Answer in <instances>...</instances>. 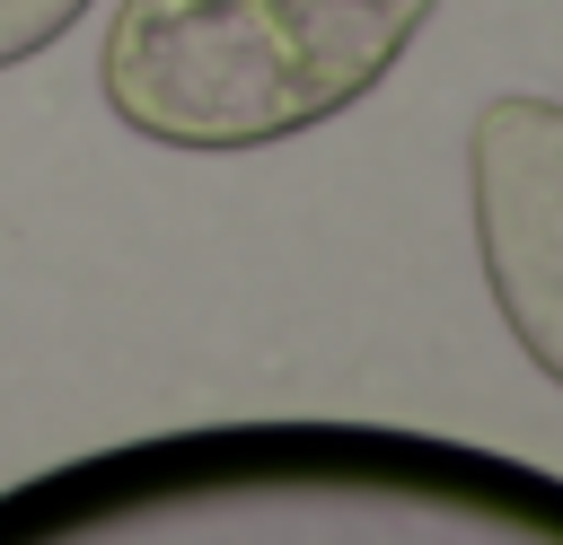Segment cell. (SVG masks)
<instances>
[{
	"label": "cell",
	"instance_id": "6da1fadb",
	"mask_svg": "<svg viewBox=\"0 0 563 545\" xmlns=\"http://www.w3.org/2000/svg\"><path fill=\"white\" fill-rule=\"evenodd\" d=\"M440 0H114L106 105L158 149H273L352 114Z\"/></svg>",
	"mask_w": 563,
	"mask_h": 545
},
{
	"label": "cell",
	"instance_id": "7a4b0ae2",
	"mask_svg": "<svg viewBox=\"0 0 563 545\" xmlns=\"http://www.w3.org/2000/svg\"><path fill=\"white\" fill-rule=\"evenodd\" d=\"M466 211L510 343L563 387V105L493 97L466 132Z\"/></svg>",
	"mask_w": 563,
	"mask_h": 545
},
{
	"label": "cell",
	"instance_id": "3957f363",
	"mask_svg": "<svg viewBox=\"0 0 563 545\" xmlns=\"http://www.w3.org/2000/svg\"><path fill=\"white\" fill-rule=\"evenodd\" d=\"M79 18H88V0H0V70H9V62H35V53L62 44Z\"/></svg>",
	"mask_w": 563,
	"mask_h": 545
}]
</instances>
